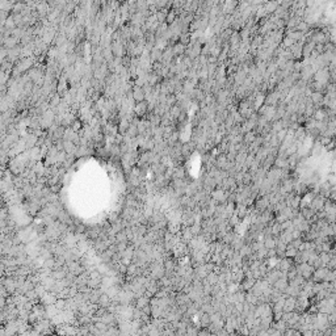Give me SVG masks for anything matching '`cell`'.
<instances>
[{"mask_svg":"<svg viewBox=\"0 0 336 336\" xmlns=\"http://www.w3.org/2000/svg\"><path fill=\"white\" fill-rule=\"evenodd\" d=\"M236 160H238V163H240V161L243 163V161L246 160V155H244V154H243V155H238V159H236Z\"/></svg>","mask_w":336,"mask_h":336,"instance_id":"8","label":"cell"},{"mask_svg":"<svg viewBox=\"0 0 336 336\" xmlns=\"http://www.w3.org/2000/svg\"><path fill=\"white\" fill-rule=\"evenodd\" d=\"M315 50V43L314 42H309L306 43L305 47H303V54L306 55V57H309V55L313 53V51Z\"/></svg>","mask_w":336,"mask_h":336,"instance_id":"3","label":"cell"},{"mask_svg":"<svg viewBox=\"0 0 336 336\" xmlns=\"http://www.w3.org/2000/svg\"><path fill=\"white\" fill-rule=\"evenodd\" d=\"M254 139H255V137H254V134H251V133H248V134H247V138H246V139H244V141H246V142H251V141H254Z\"/></svg>","mask_w":336,"mask_h":336,"instance_id":"6","label":"cell"},{"mask_svg":"<svg viewBox=\"0 0 336 336\" xmlns=\"http://www.w3.org/2000/svg\"><path fill=\"white\" fill-rule=\"evenodd\" d=\"M263 244H264V248H265V250H273V248L276 247V239L269 236V238H267L265 240H264Z\"/></svg>","mask_w":336,"mask_h":336,"instance_id":"2","label":"cell"},{"mask_svg":"<svg viewBox=\"0 0 336 336\" xmlns=\"http://www.w3.org/2000/svg\"><path fill=\"white\" fill-rule=\"evenodd\" d=\"M298 29H302V30L307 29V24H306V22H299V25H298Z\"/></svg>","mask_w":336,"mask_h":336,"instance_id":"7","label":"cell"},{"mask_svg":"<svg viewBox=\"0 0 336 336\" xmlns=\"http://www.w3.org/2000/svg\"><path fill=\"white\" fill-rule=\"evenodd\" d=\"M299 201H301V200H299V197H295V198H293V200H291L289 204H290V205H291V206H293V208H294V206L297 208L298 205H299Z\"/></svg>","mask_w":336,"mask_h":336,"instance_id":"4","label":"cell"},{"mask_svg":"<svg viewBox=\"0 0 336 336\" xmlns=\"http://www.w3.org/2000/svg\"><path fill=\"white\" fill-rule=\"evenodd\" d=\"M137 97H138V100H142V92H141V91H138V92L135 91V98Z\"/></svg>","mask_w":336,"mask_h":336,"instance_id":"9","label":"cell"},{"mask_svg":"<svg viewBox=\"0 0 336 336\" xmlns=\"http://www.w3.org/2000/svg\"><path fill=\"white\" fill-rule=\"evenodd\" d=\"M313 100L314 101H321L322 100V95L319 92H314L313 93Z\"/></svg>","mask_w":336,"mask_h":336,"instance_id":"5","label":"cell"},{"mask_svg":"<svg viewBox=\"0 0 336 336\" xmlns=\"http://www.w3.org/2000/svg\"><path fill=\"white\" fill-rule=\"evenodd\" d=\"M328 272H330V269H328V268H326V267H321V268H318V269H315L314 273H313L314 281L324 282V280L327 277V274H328Z\"/></svg>","mask_w":336,"mask_h":336,"instance_id":"1","label":"cell"}]
</instances>
